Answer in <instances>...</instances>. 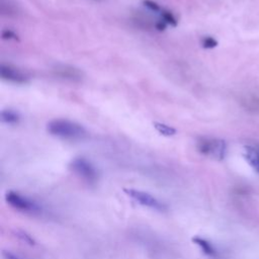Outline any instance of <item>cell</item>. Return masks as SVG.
Segmentation results:
<instances>
[{
	"instance_id": "cell-4",
	"label": "cell",
	"mask_w": 259,
	"mask_h": 259,
	"mask_svg": "<svg viewBox=\"0 0 259 259\" xmlns=\"http://www.w3.org/2000/svg\"><path fill=\"white\" fill-rule=\"evenodd\" d=\"M71 170L84 181L89 184H94L98 180V172L95 166L83 157H78L70 163Z\"/></svg>"
},
{
	"instance_id": "cell-2",
	"label": "cell",
	"mask_w": 259,
	"mask_h": 259,
	"mask_svg": "<svg viewBox=\"0 0 259 259\" xmlns=\"http://www.w3.org/2000/svg\"><path fill=\"white\" fill-rule=\"evenodd\" d=\"M197 151L206 157L222 161L227 154V144L222 139L202 138L197 142Z\"/></svg>"
},
{
	"instance_id": "cell-15",
	"label": "cell",
	"mask_w": 259,
	"mask_h": 259,
	"mask_svg": "<svg viewBox=\"0 0 259 259\" xmlns=\"http://www.w3.org/2000/svg\"><path fill=\"white\" fill-rule=\"evenodd\" d=\"M2 38L3 39H13V40H19L17 33H15L13 30L11 29H3L2 30Z\"/></svg>"
},
{
	"instance_id": "cell-13",
	"label": "cell",
	"mask_w": 259,
	"mask_h": 259,
	"mask_svg": "<svg viewBox=\"0 0 259 259\" xmlns=\"http://www.w3.org/2000/svg\"><path fill=\"white\" fill-rule=\"evenodd\" d=\"M201 46L204 49H213L218 46V41L212 36H204L201 39Z\"/></svg>"
},
{
	"instance_id": "cell-7",
	"label": "cell",
	"mask_w": 259,
	"mask_h": 259,
	"mask_svg": "<svg viewBox=\"0 0 259 259\" xmlns=\"http://www.w3.org/2000/svg\"><path fill=\"white\" fill-rule=\"evenodd\" d=\"M53 70L57 77L68 81L80 82L83 78L82 72L78 68H75L70 65H57Z\"/></svg>"
},
{
	"instance_id": "cell-12",
	"label": "cell",
	"mask_w": 259,
	"mask_h": 259,
	"mask_svg": "<svg viewBox=\"0 0 259 259\" xmlns=\"http://www.w3.org/2000/svg\"><path fill=\"white\" fill-rule=\"evenodd\" d=\"M161 19L166 22L167 24L171 25V26H176L177 23H178V20L176 19V17L174 16V14L170 11V10H167V9H162L161 12Z\"/></svg>"
},
{
	"instance_id": "cell-5",
	"label": "cell",
	"mask_w": 259,
	"mask_h": 259,
	"mask_svg": "<svg viewBox=\"0 0 259 259\" xmlns=\"http://www.w3.org/2000/svg\"><path fill=\"white\" fill-rule=\"evenodd\" d=\"M124 192L130 197H132L135 201H137L138 203H140L144 206H147L149 208L159 210V211H163L166 209V205L162 201H160L158 198H156L155 196H153L152 194H150L148 192L133 189V188L124 189Z\"/></svg>"
},
{
	"instance_id": "cell-16",
	"label": "cell",
	"mask_w": 259,
	"mask_h": 259,
	"mask_svg": "<svg viewBox=\"0 0 259 259\" xmlns=\"http://www.w3.org/2000/svg\"><path fill=\"white\" fill-rule=\"evenodd\" d=\"M166 26H167V23H166V22H164L162 19H161V20L156 21V22H155V24H154V27H155L157 30H159V31L165 30Z\"/></svg>"
},
{
	"instance_id": "cell-1",
	"label": "cell",
	"mask_w": 259,
	"mask_h": 259,
	"mask_svg": "<svg viewBox=\"0 0 259 259\" xmlns=\"http://www.w3.org/2000/svg\"><path fill=\"white\" fill-rule=\"evenodd\" d=\"M47 131L52 136L64 140H80L87 135V132L83 125L64 118L51 120L47 124Z\"/></svg>"
},
{
	"instance_id": "cell-10",
	"label": "cell",
	"mask_w": 259,
	"mask_h": 259,
	"mask_svg": "<svg viewBox=\"0 0 259 259\" xmlns=\"http://www.w3.org/2000/svg\"><path fill=\"white\" fill-rule=\"evenodd\" d=\"M20 120V115L17 111L7 108L1 111V121L7 124H16Z\"/></svg>"
},
{
	"instance_id": "cell-6",
	"label": "cell",
	"mask_w": 259,
	"mask_h": 259,
	"mask_svg": "<svg viewBox=\"0 0 259 259\" xmlns=\"http://www.w3.org/2000/svg\"><path fill=\"white\" fill-rule=\"evenodd\" d=\"M0 76L3 80L15 84H25L29 82V75L26 72L9 64L1 65Z\"/></svg>"
},
{
	"instance_id": "cell-8",
	"label": "cell",
	"mask_w": 259,
	"mask_h": 259,
	"mask_svg": "<svg viewBox=\"0 0 259 259\" xmlns=\"http://www.w3.org/2000/svg\"><path fill=\"white\" fill-rule=\"evenodd\" d=\"M243 155L251 168L259 174V152L251 146H246Z\"/></svg>"
},
{
	"instance_id": "cell-14",
	"label": "cell",
	"mask_w": 259,
	"mask_h": 259,
	"mask_svg": "<svg viewBox=\"0 0 259 259\" xmlns=\"http://www.w3.org/2000/svg\"><path fill=\"white\" fill-rule=\"evenodd\" d=\"M143 4H144V6H146L149 10H151L153 12H161V10H162L160 5L153 0H144Z\"/></svg>"
},
{
	"instance_id": "cell-9",
	"label": "cell",
	"mask_w": 259,
	"mask_h": 259,
	"mask_svg": "<svg viewBox=\"0 0 259 259\" xmlns=\"http://www.w3.org/2000/svg\"><path fill=\"white\" fill-rule=\"evenodd\" d=\"M192 241L201 249V251L209 256V257H217L218 256V251L217 249L214 248V246L209 242L207 241L206 239H203V238H200V237H195L192 239Z\"/></svg>"
},
{
	"instance_id": "cell-11",
	"label": "cell",
	"mask_w": 259,
	"mask_h": 259,
	"mask_svg": "<svg viewBox=\"0 0 259 259\" xmlns=\"http://www.w3.org/2000/svg\"><path fill=\"white\" fill-rule=\"evenodd\" d=\"M153 125H154V127L156 128V131L159 134H161V135H163L165 137H171V136H174L176 134V130L174 127L166 124V123L155 121L153 123Z\"/></svg>"
},
{
	"instance_id": "cell-3",
	"label": "cell",
	"mask_w": 259,
	"mask_h": 259,
	"mask_svg": "<svg viewBox=\"0 0 259 259\" xmlns=\"http://www.w3.org/2000/svg\"><path fill=\"white\" fill-rule=\"evenodd\" d=\"M5 200L13 208L22 212L30 214H37L41 212V206L37 202L16 191H7L5 194Z\"/></svg>"
}]
</instances>
